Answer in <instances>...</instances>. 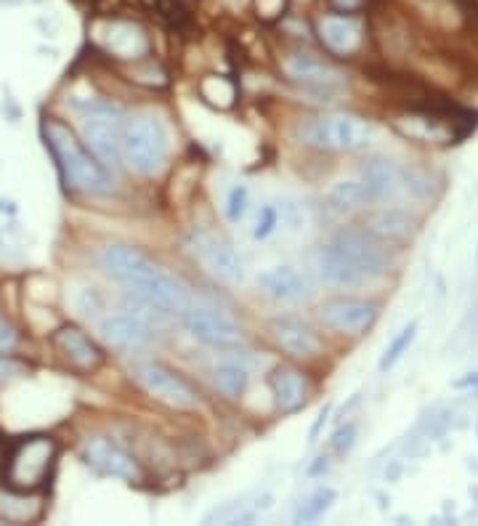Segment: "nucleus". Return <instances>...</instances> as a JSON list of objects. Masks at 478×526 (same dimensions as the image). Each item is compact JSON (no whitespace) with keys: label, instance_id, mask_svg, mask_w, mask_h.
I'll return each mask as SVG.
<instances>
[{"label":"nucleus","instance_id":"obj_1","mask_svg":"<svg viewBox=\"0 0 478 526\" xmlns=\"http://www.w3.org/2000/svg\"><path fill=\"white\" fill-rule=\"evenodd\" d=\"M101 271L117 285H123L136 301L147 303L162 314H178L192 306V293L176 274H170L165 266L155 263L144 250L123 245V242H109L99 250Z\"/></svg>","mask_w":478,"mask_h":526},{"label":"nucleus","instance_id":"obj_2","mask_svg":"<svg viewBox=\"0 0 478 526\" xmlns=\"http://www.w3.org/2000/svg\"><path fill=\"white\" fill-rule=\"evenodd\" d=\"M43 141H46L48 152L59 168V176L70 192L88 194V197H109L115 192V181H112L109 168H104L91 155V149L85 147L70 125L56 120V117H46L43 120Z\"/></svg>","mask_w":478,"mask_h":526},{"label":"nucleus","instance_id":"obj_3","mask_svg":"<svg viewBox=\"0 0 478 526\" xmlns=\"http://www.w3.org/2000/svg\"><path fill=\"white\" fill-rule=\"evenodd\" d=\"M56 460H59V444L54 436H24L8 449L3 481L6 487L22 489V492H43L54 476Z\"/></svg>","mask_w":478,"mask_h":526},{"label":"nucleus","instance_id":"obj_4","mask_svg":"<svg viewBox=\"0 0 478 526\" xmlns=\"http://www.w3.org/2000/svg\"><path fill=\"white\" fill-rule=\"evenodd\" d=\"M120 157L128 171L152 178L168 163V133L155 115H131L123 120Z\"/></svg>","mask_w":478,"mask_h":526},{"label":"nucleus","instance_id":"obj_5","mask_svg":"<svg viewBox=\"0 0 478 526\" xmlns=\"http://www.w3.org/2000/svg\"><path fill=\"white\" fill-rule=\"evenodd\" d=\"M306 147L317 152H356L372 139V125L359 115L335 112V115L311 117L298 131Z\"/></svg>","mask_w":478,"mask_h":526},{"label":"nucleus","instance_id":"obj_6","mask_svg":"<svg viewBox=\"0 0 478 526\" xmlns=\"http://www.w3.org/2000/svg\"><path fill=\"white\" fill-rule=\"evenodd\" d=\"M83 112V144L104 168H117L120 157V133H123V112L109 101H85L78 104Z\"/></svg>","mask_w":478,"mask_h":526},{"label":"nucleus","instance_id":"obj_7","mask_svg":"<svg viewBox=\"0 0 478 526\" xmlns=\"http://www.w3.org/2000/svg\"><path fill=\"white\" fill-rule=\"evenodd\" d=\"M131 380L136 386L155 399L157 404H165L170 410H197L202 404L197 388L178 375L176 370H170L168 364L162 362H139L131 367Z\"/></svg>","mask_w":478,"mask_h":526},{"label":"nucleus","instance_id":"obj_8","mask_svg":"<svg viewBox=\"0 0 478 526\" xmlns=\"http://www.w3.org/2000/svg\"><path fill=\"white\" fill-rule=\"evenodd\" d=\"M93 40L107 56L117 62L133 64L152 56V40L149 32L139 22H128V19H99L91 27Z\"/></svg>","mask_w":478,"mask_h":526},{"label":"nucleus","instance_id":"obj_9","mask_svg":"<svg viewBox=\"0 0 478 526\" xmlns=\"http://www.w3.org/2000/svg\"><path fill=\"white\" fill-rule=\"evenodd\" d=\"M181 325L194 341H200L202 346H210V349H239L247 341L245 330L232 317H226L216 309H205V306H189L186 311H181Z\"/></svg>","mask_w":478,"mask_h":526},{"label":"nucleus","instance_id":"obj_10","mask_svg":"<svg viewBox=\"0 0 478 526\" xmlns=\"http://www.w3.org/2000/svg\"><path fill=\"white\" fill-rule=\"evenodd\" d=\"M330 245L354 266L356 274L364 279V285L372 279H380L388 271V253L383 250V242L375 240L372 234L346 229V232L335 234Z\"/></svg>","mask_w":478,"mask_h":526},{"label":"nucleus","instance_id":"obj_11","mask_svg":"<svg viewBox=\"0 0 478 526\" xmlns=\"http://www.w3.org/2000/svg\"><path fill=\"white\" fill-rule=\"evenodd\" d=\"M378 303L367 298H332L319 306V322L338 335H364L378 322Z\"/></svg>","mask_w":478,"mask_h":526},{"label":"nucleus","instance_id":"obj_12","mask_svg":"<svg viewBox=\"0 0 478 526\" xmlns=\"http://www.w3.org/2000/svg\"><path fill=\"white\" fill-rule=\"evenodd\" d=\"M80 457L83 463L99 476L107 479H120V481H139L141 468L133 460V455H128L123 447H117L115 441H109L107 436H91L83 441L80 447Z\"/></svg>","mask_w":478,"mask_h":526},{"label":"nucleus","instance_id":"obj_13","mask_svg":"<svg viewBox=\"0 0 478 526\" xmlns=\"http://www.w3.org/2000/svg\"><path fill=\"white\" fill-rule=\"evenodd\" d=\"M192 253L194 258L210 271L213 277L229 285H237L245 279V261L239 258L237 250L218 234L200 232L192 237Z\"/></svg>","mask_w":478,"mask_h":526},{"label":"nucleus","instance_id":"obj_14","mask_svg":"<svg viewBox=\"0 0 478 526\" xmlns=\"http://www.w3.org/2000/svg\"><path fill=\"white\" fill-rule=\"evenodd\" d=\"M314 35L322 48L335 59H351L364 46V24L354 14H324L317 19Z\"/></svg>","mask_w":478,"mask_h":526},{"label":"nucleus","instance_id":"obj_15","mask_svg":"<svg viewBox=\"0 0 478 526\" xmlns=\"http://www.w3.org/2000/svg\"><path fill=\"white\" fill-rule=\"evenodd\" d=\"M282 72L287 75V80H293L314 93H335L346 86V75L335 64L311 54H290L282 62Z\"/></svg>","mask_w":478,"mask_h":526},{"label":"nucleus","instance_id":"obj_16","mask_svg":"<svg viewBox=\"0 0 478 526\" xmlns=\"http://www.w3.org/2000/svg\"><path fill=\"white\" fill-rule=\"evenodd\" d=\"M101 338L107 341V346L125 354L147 349V343L152 341V327L149 319L141 311H133V306H125L117 314H109L99 327Z\"/></svg>","mask_w":478,"mask_h":526},{"label":"nucleus","instance_id":"obj_17","mask_svg":"<svg viewBox=\"0 0 478 526\" xmlns=\"http://www.w3.org/2000/svg\"><path fill=\"white\" fill-rule=\"evenodd\" d=\"M51 346L64 364H70L72 370L85 372V375H91L104 364V351L99 343L75 325L56 327L51 333Z\"/></svg>","mask_w":478,"mask_h":526},{"label":"nucleus","instance_id":"obj_18","mask_svg":"<svg viewBox=\"0 0 478 526\" xmlns=\"http://www.w3.org/2000/svg\"><path fill=\"white\" fill-rule=\"evenodd\" d=\"M271 341L279 351H285L293 359H317L324 351V343L306 322L295 317H274L269 322Z\"/></svg>","mask_w":478,"mask_h":526},{"label":"nucleus","instance_id":"obj_19","mask_svg":"<svg viewBox=\"0 0 478 526\" xmlns=\"http://www.w3.org/2000/svg\"><path fill=\"white\" fill-rule=\"evenodd\" d=\"M269 388L277 410L285 412V415H293V412L301 410L311 396L309 378L301 370L290 367V364H279V367L271 370Z\"/></svg>","mask_w":478,"mask_h":526},{"label":"nucleus","instance_id":"obj_20","mask_svg":"<svg viewBox=\"0 0 478 526\" xmlns=\"http://www.w3.org/2000/svg\"><path fill=\"white\" fill-rule=\"evenodd\" d=\"M258 287L279 303L303 301L309 295V282L293 266H269L258 274Z\"/></svg>","mask_w":478,"mask_h":526},{"label":"nucleus","instance_id":"obj_21","mask_svg":"<svg viewBox=\"0 0 478 526\" xmlns=\"http://www.w3.org/2000/svg\"><path fill=\"white\" fill-rule=\"evenodd\" d=\"M43 516V492H22L0 487V521L8 524H32Z\"/></svg>","mask_w":478,"mask_h":526},{"label":"nucleus","instance_id":"obj_22","mask_svg":"<svg viewBox=\"0 0 478 526\" xmlns=\"http://www.w3.org/2000/svg\"><path fill=\"white\" fill-rule=\"evenodd\" d=\"M364 232L372 234L383 245H401L415 232V221L401 210H378L364 218Z\"/></svg>","mask_w":478,"mask_h":526},{"label":"nucleus","instance_id":"obj_23","mask_svg":"<svg viewBox=\"0 0 478 526\" xmlns=\"http://www.w3.org/2000/svg\"><path fill=\"white\" fill-rule=\"evenodd\" d=\"M362 184L370 194V202L391 200L404 184V176H401L399 165L391 160H370L362 168Z\"/></svg>","mask_w":478,"mask_h":526},{"label":"nucleus","instance_id":"obj_24","mask_svg":"<svg viewBox=\"0 0 478 526\" xmlns=\"http://www.w3.org/2000/svg\"><path fill=\"white\" fill-rule=\"evenodd\" d=\"M197 93H200V99L208 104V107L218 109V112H229V109L237 107L239 101V86L237 80L229 78V75H205L197 83Z\"/></svg>","mask_w":478,"mask_h":526},{"label":"nucleus","instance_id":"obj_25","mask_svg":"<svg viewBox=\"0 0 478 526\" xmlns=\"http://www.w3.org/2000/svg\"><path fill=\"white\" fill-rule=\"evenodd\" d=\"M213 383L226 399H239L247 391L250 383V372L245 364L239 362H221L213 367Z\"/></svg>","mask_w":478,"mask_h":526},{"label":"nucleus","instance_id":"obj_26","mask_svg":"<svg viewBox=\"0 0 478 526\" xmlns=\"http://www.w3.org/2000/svg\"><path fill=\"white\" fill-rule=\"evenodd\" d=\"M327 200L335 210H356L370 202V194L364 189L362 178L354 181V178H343V181H335L327 192Z\"/></svg>","mask_w":478,"mask_h":526},{"label":"nucleus","instance_id":"obj_27","mask_svg":"<svg viewBox=\"0 0 478 526\" xmlns=\"http://www.w3.org/2000/svg\"><path fill=\"white\" fill-rule=\"evenodd\" d=\"M335 503H338V492L332 487H319L314 495H309L303 500V505L298 508V513H295V521H301V524L319 521Z\"/></svg>","mask_w":478,"mask_h":526},{"label":"nucleus","instance_id":"obj_28","mask_svg":"<svg viewBox=\"0 0 478 526\" xmlns=\"http://www.w3.org/2000/svg\"><path fill=\"white\" fill-rule=\"evenodd\" d=\"M131 80L136 86H144V88H165L170 83L165 67H162L160 62H155L152 56L141 59V62H133Z\"/></svg>","mask_w":478,"mask_h":526},{"label":"nucleus","instance_id":"obj_29","mask_svg":"<svg viewBox=\"0 0 478 526\" xmlns=\"http://www.w3.org/2000/svg\"><path fill=\"white\" fill-rule=\"evenodd\" d=\"M415 333H417V325L412 322V325H407L399 335H396L394 343L388 346L386 354H383V359H380V372H388L391 367H396V362H399L401 356L407 354V349L412 346V341H415Z\"/></svg>","mask_w":478,"mask_h":526},{"label":"nucleus","instance_id":"obj_30","mask_svg":"<svg viewBox=\"0 0 478 526\" xmlns=\"http://www.w3.org/2000/svg\"><path fill=\"white\" fill-rule=\"evenodd\" d=\"M213 521H218V524L253 521V513L247 511V503H242V500H229V503H224L221 508H213V511L205 516V524H213Z\"/></svg>","mask_w":478,"mask_h":526},{"label":"nucleus","instance_id":"obj_31","mask_svg":"<svg viewBox=\"0 0 478 526\" xmlns=\"http://www.w3.org/2000/svg\"><path fill=\"white\" fill-rule=\"evenodd\" d=\"M247 208H250V189L245 184H237L226 197V218L232 224H239L247 216Z\"/></svg>","mask_w":478,"mask_h":526},{"label":"nucleus","instance_id":"obj_32","mask_svg":"<svg viewBox=\"0 0 478 526\" xmlns=\"http://www.w3.org/2000/svg\"><path fill=\"white\" fill-rule=\"evenodd\" d=\"M277 226H279L277 205H263L261 213H258V218H255L253 237H255V240H269Z\"/></svg>","mask_w":478,"mask_h":526},{"label":"nucleus","instance_id":"obj_33","mask_svg":"<svg viewBox=\"0 0 478 526\" xmlns=\"http://www.w3.org/2000/svg\"><path fill=\"white\" fill-rule=\"evenodd\" d=\"M356 436H359V431H356L354 423L340 426L338 431H335V436H332V449H335L338 455H348V452L356 447Z\"/></svg>","mask_w":478,"mask_h":526},{"label":"nucleus","instance_id":"obj_34","mask_svg":"<svg viewBox=\"0 0 478 526\" xmlns=\"http://www.w3.org/2000/svg\"><path fill=\"white\" fill-rule=\"evenodd\" d=\"M24 372H27L24 362H19V359L11 354H0V386H6L11 380L22 378Z\"/></svg>","mask_w":478,"mask_h":526},{"label":"nucleus","instance_id":"obj_35","mask_svg":"<svg viewBox=\"0 0 478 526\" xmlns=\"http://www.w3.org/2000/svg\"><path fill=\"white\" fill-rule=\"evenodd\" d=\"M19 349V333L8 319L0 317V354H14Z\"/></svg>","mask_w":478,"mask_h":526},{"label":"nucleus","instance_id":"obj_36","mask_svg":"<svg viewBox=\"0 0 478 526\" xmlns=\"http://www.w3.org/2000/svg\"><path fill=\"white\" fill-rule=\"evenodd\" d=\"M78 309L83 311V314H88V317H93V314L101 309V301H99V295H96V290H91V287H83V290H80Z\"/></svg>","mask_w":478,"mask_h":526},{"label":"nucleus","instance_id":"obj_37","mask_svg":"<svg viewBox=\"0 0 478 526\" xmlns=\"http://www.w3.org/2000/svg\"><path fill=\"white\" fill-rule=\"evenodd\" d=\"M327 3H330L332 11H338V14H359L367 0H327Z\"/></svg>","mask_w":478,"mask_h":526},{"label":"nucleus","instance_id":"obj_38","mask_svg":"<svg viewBox=\"0 0 478 526\" xmlns=\"http://www.w3.org/2000/svg\"><path fill=\"white\" fill-rule=\"evenodd\" d=\"M404 181H407V189H412V192L415 194H428L431 192V178L428 176H420V173H409L407 178H404Z\"/></svg>","mask_w":478,"mask_h":526},{"label":"nucleus","instance_id":"obj_39","mask_svg":"<svg viewBox=\"0 0 478 526\" xmlns=\"http://www.w3.org/2000/svg\"><path fill=\"white\" fill-rule=\"evenodd\" d=\"M327 415H330V407H324V410L319 412V420H317V423H314V428H311V441H317L319 428H322L324 423H327Z\"/></svg>","mask_w":478,"mask_h":526}]
</instances>
